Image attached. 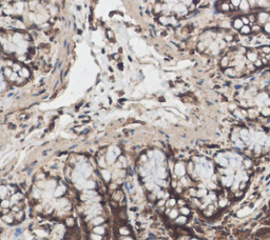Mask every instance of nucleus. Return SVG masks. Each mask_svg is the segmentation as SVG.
<instances>
[{
	"mask_svg": "<svg viewBox=\"0 0 270 240\" xmlns=\"http://www.w3.org/2000/svg\"><path fill=\"white\" fill-rule=\"evenodd\" d=\"M229 110H230V111H232V112H234L235 110H237V105L235 104V103H231V104H229Z\"/></svg>",
	"mask_w": 270,
	"mask_h": 240,
	"instance_id": "obj_25",
	"label": "nucleus"
},
{
	"mask_svg": "<svg viewBox=\"0 0 270 240\" xmlns=\"http://www.w3.org/2000/svg\"><path fill=\"white\" fill-rule=\"evenodd\" d=\"M232 39H233V37H232V36H228V37H226V40H227V41H231Z\"/></svg>",
	"mask_w": 270,
	"mask_h": 240,
	"instance_id": "obj_38",
	"label": "nucleus"
},
{
	"mask_svg": "<svg viewBox=\"0 0 270 240\" xmlns=\"http://www.w3.org/2000/svg\"><path fill=\"white\" fill-rule=\"evenodd\" d=\"M240 31L243 35H248V34H250V32H251V28H250L249 25H243V28Z\"/></svg>",
	"mask_w": 270,
	"mask_h": 240,
	"instance_id": "obj_19",
	"label": "nucleus"
},
{
	"mask_svg": "<svg viewBox=\"0 0 270 240\" xmlns=\"http://www.w3.org/2000/svg\"><path fill=\"white\" fill-rule=\"evenodd\" d=\"M101 175H102V178H104L105 181H107V182H108V181H110V179H111V174L109 173L108 171H105L104 170V171L101 172Z\"/></svg>",
	"mask_w": 270,
	"mask_h": 240,
	"instance_id": "obj_21",
	"label": "nucleus"
},
{
	"mask_svg": "<svg viewBox=\"0 0 270 240\" xmlns=\"http://www.w3.org/2000/svg\"><path fill=\"white\" fill-rule=\"evenodd\" d=\"M248 3H250L251 5H253V4L255 3V0H249V2H248Z\"/></svg>",
	"mask_w": 270,
	"mask_h": 240,
	"instance_id": "obj_39",
	"label": "nucleus"
},
{
	"mask_svg": "<svg viewBox=\"0 0 270 240\" xmlns=\"http://www.w3.org/2000/svg\"><path fill=\"white\" fill-rule=\"evenodd\" d=\"M239 6H240V9H241L242 11H246V10L249 9V3H248L247 0H242Z\"/></svg>",
	"mask_w": 270,
	"mask_h": 240,
	"instance_id": "obj_20",
	"label": "nucleus"
},
{
	"mask_svg": "<svg viewBox=\"0 0 270 240\" xmlns=\"http://www.w3.org/2000/svg\"><path fill=\"white\" fill-rule=\"evenodd\" d=\"M226 74H227V75H229V76H234V75H235L234 71H233V70H231V69H229V70H227V71H226Z\"/></svg>",
	"mask_w": 270,
	"mask_h": 240,
	"instance_id": "obj_30",
	"label": "nucleus"
},
{
	"mask_svg": "<svg viewBox=\"0 0 270 240\" xmlns=\"http://www.w3.org/2000/svg\"><path fill=\"white\" fill-rule=\"evenodd\" d=\"M269 20H270V17H269Z\"/></svg>",
	"mask_w": 270,
	"mask_h": 240,
	"instance_id": "obj_41",
	"label": "nucleus"
},
{
	"mask_svg": "<svg viewBox=\"0 0 270 240\" xmlns=\"http://www.w3.org/2000/svg\"><path fill=\"white\" fill-rule=\"evenodd\" d=\"M264 29H265V31L267 32V33L270 34V23H266V24H265V27H264Z\"/></svg>",
	"mask_w": 270,
	"mask_h": 240,
	"instance_id": "obj_33",
	"label": "nucleus"
},
{
	"mask_svg": "<svg viewBox=\"0 0 270 240\" xmlns=\"http://www.w3.org/2000/svg\"><path fill=\"white\" fill-rule=\"evenodd\" d=\"M159 21L162 22L163 24H170L169 23V18H167V17H165V16H162L159 18Z\"/></svg>",
	"mask_w": 270,
	"mask_h": 240,
	"instance_id": "obj_23",
	"label": "nucleus"
},
{
	"mask_svg": "<svg viewBox=\"0 0 270 240\" xmlns=\"http://www.w3.org/2000/svg\"><path fill=\"white\" fill-rule=\"evenodd\" d=\"M243 166L246 168V170H251L252 168V166H253V160L251 159V158H249V157H247V158H245L243 160Z\"/></svg>",
	"mask_w": 270,
	"mask_h": 240,
	"instance_id": "obj_8",
	"label": "nucleus"
},
{
	"mask_svg": "<svg viewBox=\"0 0 270 240\" xmlns=\"http://www.w3.org/2000/svg\"><path fill=\"white\" fill-rule=\"evenodd\" d=\"M105 221V218L104 217H101V216H97L96 217L94 220H93V223L95 224V225H100L102 222Z\"/></svg>",
	"mask_w": 270,
	"mask_h": 240,
	"instance_id": "obj_22",
	"label": "nucleus"
},
{
	"mask_svg": "<svg viewBox=\"0 0 270 240\" xmlns=\"http://www.w3.org/2000/svg\"><path fill=\"white\" fill-rule=\"evenodd\" d=\"M251 31H253V32H261V28L259 27V25H254V27L251 29Z\"/></svg>",
	"mask_w": 270,
	"mask_h": 240,
	"instance_id": "obj_34",
	"label": "nucleus"
},
{
	"mask_svg": "<svg viewBox=\"0 0 270 240\" xmlns=\"http://www.w3.org/2000/svg\"><path fill=\"white\" fill-rule=\"evenodd\" d=\"M262 51H263V53H265V54H270V47H263Z\"/></svg>",
	"mask_w": 270,
	"mask_h": 240,
	"instance_id": "obj_27",
	"label": "nucleus"
},
{
	"mask_svg": "<svg viewBox=\"0 0 270 240\" xmlns=\"http://www.w3.org/2000/svg\"><path fill=\"white\" fill-rule=\"evenodd\" d=\"M190 240H200V239H196V238H192V239H190Z\"/></svg>",
	"mask_w": 270,
	"mask_h": 240,
	"instance_id": "obj_40",
	"label": "nucleus"
},
{
	"mask_svg": "<svg viewBox=\"0 0 270 240\" xmlns=\"http://www.w3.org/2000/svg\"><path fill=\"white\" fill-rule=\"evenodd\" d=\"M178 215H179V211H178L177 207L175 206V207H172V209L170 210V212H169V214L167 216H168V218L170 220H175L178 217Z\"/></svg>",
	"mask_w": 270,
	"mask_h": 240,
	"instance_id": "obj_7",
	"label": "nucleus"
},
{
	"mask_svg": "<svg viewBox=\"0 0 270 240\" xmlns=\"http://www.w3.org/2000/svg\"><path fill=\"white\" fill-rule=\"evenodd\" d=\"M123 240H134V239L129 235V236H124L123 237Z\"/></svg>",
	"mask_w": 270,
	"mask_h": 240,
	"instance_id": "obj_36",
	"label": "nucleus"
},
{
	"mask_svg": "<svg viewBox=\"0 0 270 240\" xmlns=\"http://www.w3.org/2000/svg\"><path fill=\"white\" fill-rule=\"evenodd\" d=\"M93 232L95 233V234H97V235H102V234H105L106 230H105L104 226H101V225H96L95 228H94V230H93Z\"/></svg>",
	"mask_w": 270,
	"mask_h": 240,
	"instance_id": "obj_14",
	"label": "nucleus"
},
{
	"mask_svg": "<svg viewBox=\"0 0 270 240\" xmlns=\"http://www.w3.org/2000/svg\"><path fill=\"white\" fill-rule=\"evenodd\" d=\"M242 21H243L244 25H248V24H249V19L246 18V17H243V18H242Z\"/></svg>",
	"mask_w": 270,
	"mask_h": 240,
	"instance_id": "obj_32",
	"label": "nucleus"
},
{
	"mask_svg": "<svg viewBox=\"0 0 270 240\" xmlns=\"http://www.w3.org/2000/svg\"><path fill=\"white\" fill-rule=\"evenodd\" d=\"M172 174L175 175V178H181L185 175H187V168H186V164L184 162L178 161L174 164V168H173Z\"/></svg>",
	"mask_w": 270,
	"mask_h": 240,
	"instance_id": "obj_1",
	"label": "nucleus"
},
{
	"mask_svg": "<svg viewBox=\"0 0 270 240\" xmlns=\"http://www.w3.org/2000/svg\"><path fill=\"white\" fill-rule=\"evenodd\" d=\"M258 18H259V21H260V22L265 23V22L268 20V19H269V15L267 14V13L263 12V13H260L259 16H258Z\"/></svg>",
	"mask_w": 270,
	"mask_h": 240,
	"instance_id": "obj_12",
	"label": "nucleus"
},
{
	"mask_svg": "<svg viewBox=\"0 0 270 240\" xmlns=\"http://www.w3.org/2000/svg\"><path fill=\"white\" fill-rule=\"evenodd\" d=\"M214 161L217 163V165L221 166V167L227 168L229 166V159L225 156L224 154H217L214 157Z\"/></svg>",
	"mask_w": 270,
	"mask_h": 240,
	"instance_id": "obj_3",
	"label": "nucleus"
},
{
	"mask_svg": "<svg viewBox=\"0 0 270 240\" xmlns=\"http://www.w3.org/2000/svg\"><path fill=\"white\" fill-rule=\"evenodd\" d=\"M261 114L263 117H270V106H264L262 108Z\"/></svg>",
	"mask_w": 270,
	"mask_h": 240,
	"instance_id": "obj_16",
	"label": "nucleus"
},
{
	"mask_svg": "<svg viewBox=\"0 0 270 240\" xmlns=\"http://www.w3.org/2000/svg\"><path fill=\"white\" fill-rule=\"evenodd\" d=\"M221 64H222V67H227L228 66V59H227V58H224V59L222 60V62H221Z\"/></svg>",
	"mask_w": 270,
	"mask_h": 240,
	"instance_id": "obj_31",
	"label": "nucleus"
},
{
	"mask_svg": "<svg viewBox=\"0 0 270 240\" xmlns=\"http://www.w3.org/2000/svg\"><path fill=\"white\" fill-rule=\"evenodd\" d=\"M253 154L255 155V156H260V155L262 154V146H261V144H255L254 145V147H253Z\"/></svg>",
	"mask_w": 270,
	"mask_h": 240,
	"instance_id": "obj_18",
	"label": "nucleus"
},
{
	"mask_svg": "<svg viewBox=\"0 0 270 240\" xmlns=\"http://www.w3.org/2000/svg\"><path fill=\"white\" fill-rule=\"evenodd\" d=\"M168 177V170L165 166H158L156 170V178L157 179H166Z\"/></svg>",
	"mask_w": 270,
	"mask_h": 240,
	"instance_id": "obj_4",
	"label": "nucleus"
},
{
	"mask_svg": "<svg viewBox=\"0 0 270 240\" xmlns=\"http://www.w3.org/2000/svg\"><path fill=\"white\" fill-rule=\"evenodd\" d=\"M241 1L242 0H231V3H232V6H239Z\"/></svg>",
	"mask_w": 270,
	"mask_h": 240,
	"instance_id": "obj_28",
	"label": "nucleus"
},
{
	"mask_svg": "<svg viewBox=\"0 0 270 240\" xmlns=\"http://www.w3.org/2000/svg\"><path fill=\"white\" fill-rule=\"evenodd\" d=\"M178 211H179V214H181V215L187 216V217H189V216L191 215V209H190V207H189L188 205L181 206V207L178 209Z\"/></svg>",
	"mask_w": 270,
	"mask_h": 240,
	"instance_id": "obj_9",
	"label": "nucleus"
},
{
	"mask_svg": "<svg viewBox=\"0 0 270 240\" xmlns=\"http://www.w3.org/2000/svg\"><path fill=\"white\" fill-rule=\"evenodd\" d=\"M188 220H189V217H187V216H184V215H181V214H179L178 215V217L174 220L175 221V224L176 225H179V226H184L186 223L188 222Z\"/></svg>",
	"mask_w": 270,
	"mask_h": 240,
	"instance_id": "obj_5",
	"label": "nucleus"
},
{
	"mask_svg": "<svg viewBox=\"0 0 270 240\" xmlns=\"http://www.w3.org/2000/svg\"><path fill=\"white\" fill-rule=\"evenodd\" d=\"M160 10H162V9H160V5H157V6H155V12H156V13L160 12Z\"/></svg>",
	"mask_w": 270,
	"mask_h": 240,
	"instance_id": "obj_37",
	"label": "nucleus"
},
{
	"mask_svg": "<svg viewBox=\"0 0 270 240\" xmlns=\"http://www.w3.org/2000/svg\"><path fill=\"white\" fill-rule=\"evenodd\" d=\"M247 57H248V59L250 61H255V60H258V54L254 53V52H248L247 53Z\"/></svg>",
	"mask_w": 270,
	"mask_h": 240,
	"instance_id": "obj_17",
	"label": "nucleus"
},
{
	"mask_svg": "<svg viewBox=\"0 0 270 240\" xmlns=\"http://www.w3.org/2000/svg\"><path fill=\"white\" fill-rule=\"evenodd\" d=\"M185 205H188V199H186L185 197L178 198L177 199V205L176 206L181 207V206H185Z\"/></svg>",
	"mask_w": 270,
	"mask_h": 240,
	"instance_id": "obj_15",
	"label": "nucleus"
},
{
	"mask_svg": "<svg viewBox=\"0 0 270 240\" xmlns=\"http://www.w3.org/2000/svg\"><path fill=\"white\" fill-rule=\"evenodd\" d=\"M118 232H119V234H120L121 236H129V235L131 234L130 229L128 228V226H126V225L120 226V228L118 229Z\"/></svg>",
	"mask_w": 270,
	"mask_h": 240,
	"instance_id": "obj_11",
	"label": "nucleus"
},
{
	"mask_svg": "<svg viewBox=\"0 0 270 240\" xmlns=\"http://www.w3.org/2000/svg\"><path fill=\"white\" fill-rule=\"evenodd\" d=\"M178 184L181 185L182 187H184V189H188V187H190V186L195 185V182H194V180L191 178L190 175L187 174V175H185V176L179 178Z\"/></svg>",
	"mask_w": 270,
	"mask_h": 240,
	"instance_id": "obj_2",
	"label": "nucleus"
},
{
	"mask_svg": "<svg viewBox=\"0 0 270 240\" xmlns=\"http://www.w3.org/2000/svg\"><path fill=\"white\" fill-rule=\"evenodd\" d=\"M243 25H244V23H243L241 18H237L233 21V28L236 29V30H241L243 28Z\"/></svg>",
	"mask_w": 270,
	"mask_h": 240,
	"instance_id": "obj_13",
	"label": "nucleus"
},
{
	"mask_svg": "<svg viewBox=\"0 0 270 240\" xmlns=\"http://www.w3.org/2000/svg\"><path fill=\"white\" fill-rule=\"evenodd\" d=\"M259 5H261V6H264V5H266V0H259Z\"/></svg>",
	"mask_w": 270,
	"mask_h": 240,
	"instance_id": "obj_35",
	"label": "nucleus"
},
{
	"mask_svg": "<svg viewBox=\"0 0 270 240\" xmlns=\"http://www.w3.org/2000/svg\"><path fill=\"white\" fill-rule=\"evenodd\" d=\"M221 8H222V10H223V11H225V12H226V11H229V9H230V5H229V4H227V3H224V4H222V6H221Z\"/></svg>",
	"mask_w": 270,
	"mask_h": 240,
	"instance_id": "obj_26",
	"label": "nucleus"
},
{
	"mask_svg": "<svg viewBox=\"0 0 270 240\" xmlns=\"http://www.w3.org/2000/svg\"><path fill=\"white\" fill-rule=\"evenodd\" d=\"M176 205H177V199L176 198L170 197L169 199L166 200V207H170V209H172V207H175Z\"/></svg>",
	"mask_w": 270,
	"mask_h": 240,
	"instance_id": "obj_10",
	"label": "nucleus"
},
{
	"mask_svg": "<svg viewBox=\"0 0 270 240\" xmlns=\"http://www.w3.org/2000/svg\"><path fill=\"white\" fill-rule=\"evenodd\" d=\"M217 206L220 207V209H226L228 206L230 200L228 199V197H222V198H218L217 199Z\"/></svg>",
	"mask_w": 270,
	"mask_h": 240,
	"instance_id": "obj_6",
	"label": "nucleus"
},
{
	"mask_svg": "<svg viewBox=\"0 0 270 240\" xmlns=\"http://www.w3.org/2000/svg\"><path fill=\"white\" fill-rule=\"evenodd\" d=\"M185 10H186L185 4H178L176 8H175V11L176 12H182V11H185Z\"/></svg>",
	"mask_w": 270,
	"mask_h": 240,
	"instance_id": "obj_24",
	"label": "nucleus"
},
{
	"mask_svg": "<svg viewBox=\"0 0 270 240\" xmlns=\"http://www.w3.org/2000/svg\"><path fill=\"white\" fill-rule=\"evenodd\" d=\"M254 66H255V67H258V68L263 67V62H262V60H255V61H254Z\"/></svg>",
	"mask_w": 270,
	"mask_h": 240,
	"instance_id": "obj_29",
	"label": "nucleus"
}]
</instances>
